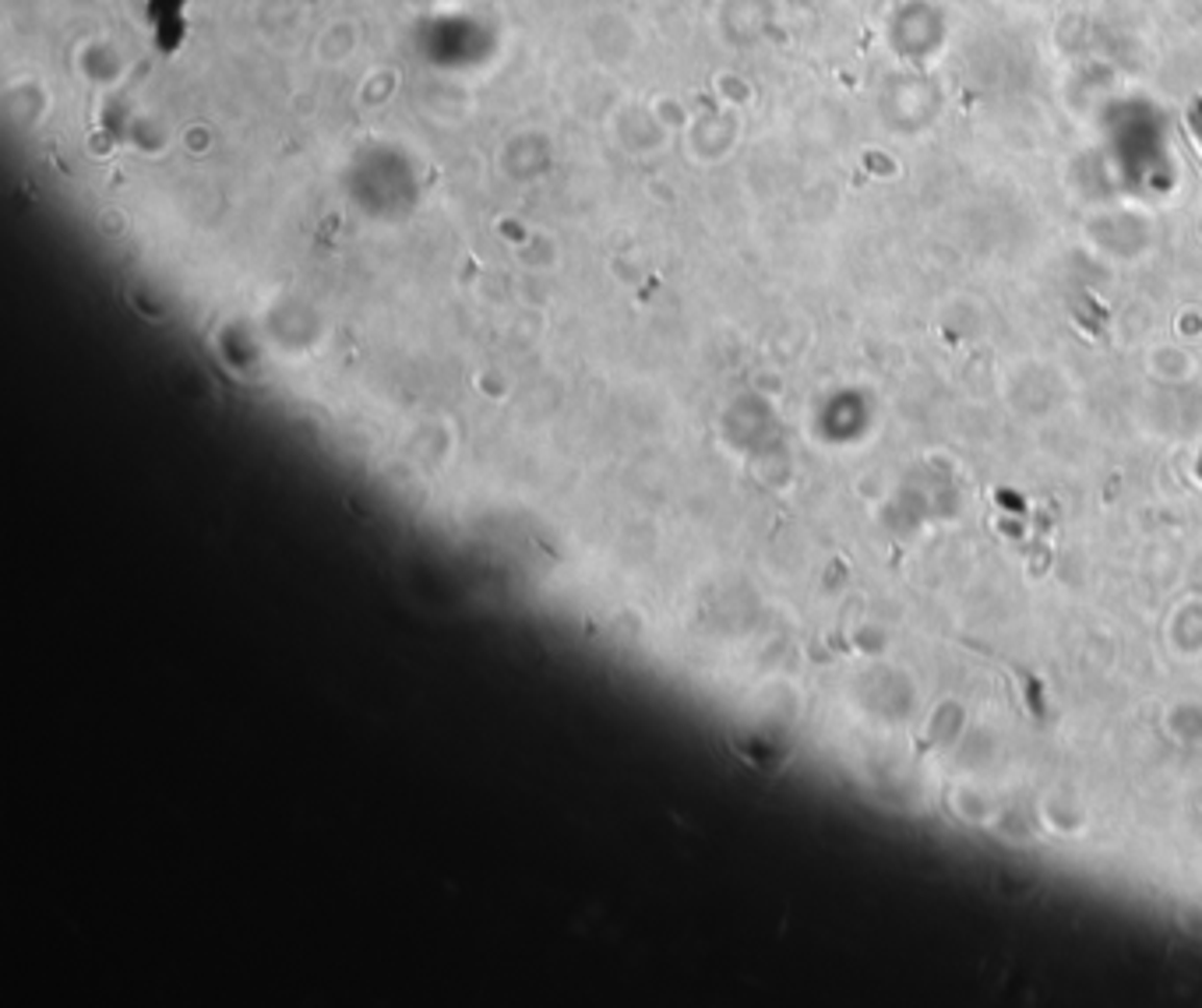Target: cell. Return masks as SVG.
Returning <instances> with one entry per match:
<instances>
[{
    "mask_svg": "<svg viewBox=\"0 0 1202 1008\" xmlns=\"http://www.w3.org/2000/svg\"><path fill=\"white\" fill-rule=\"evenodd\" d=\"M1188 127H1192V134H1196V142L1202 145V96L1192 99V106H1188Z\"/></svg>",
    "mask_w": 1202,
    "mask_h": 1008,
    "instance_id": "cell-1",
    "label": "cell"
}]
</instances>
